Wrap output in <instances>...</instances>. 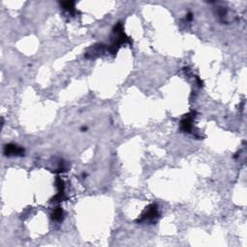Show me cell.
<instances>
[{
  "mask_svg": "<svg viewBox=\"0 0 247 247\" xmlns=\"http://www.w3.org/2000/svg\"><path fill=\"white\" fill-rule=\"evenodd\" d=\"M6 153L11 155V154H22L24 153L23 149L18 147V146H15V145H8L6 147Z\"/></svg>",
  "mask_w": 247,
  "mask_h": 247,
  "instance_id": "6da1fadb",
  "label": "cell"
},
{
  "mask_svg": "<svg viewBox=\"0 0 247 247\" xmlns=\"http://www.w3.org/2000/svg\"><path fill=\"white\" fill-rule=\"evenodd\" d=\"M62 216H63V211L60 209V207H58V209H56L53 212V215H52V218L54 220H61L62 219Z\"/></svg>",
  "mask_w": 247,
  "mask_h": 247,
  "instance_id": "7a4b0ae2",
  "label": "cell"
}]
</instances>
